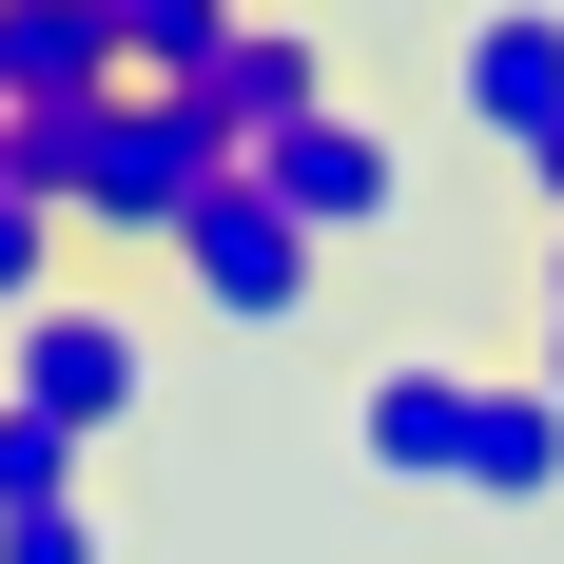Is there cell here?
Returning <instances> with one entry per match:
<instances>
[{
	"instance_id": "cell-1",
	"label": "cell",
	"mask_w": 564,
	"mask_h": 564,
	"mask_svg": "<svg viewBox=\"0 0 564 564\" xmlns=\"http://www.w3.org/2000/svg\"><path fill=\"white\" fill-rule=\"evenodd\" d=\"M0 175L78 234V253H175V215L234 175V137L195 98H156V78H117V98H78V117H0Z\"/></svg>"
},
{
	"instance_id": "cell-2",
	"label": "cell",
	"mask_w": 564,
	"mask_h": 564,
	"mask_svg": "<svg viewBox=\"0 0 564 564\" xmlns=\"http://www.w3.org/2000/svg\"><path fill=\"white\" fill-rule=\"evenodd\" d=\"M175 292H195V312H215V332H312V292H332V253H312V234L273 215V195H253V175H215V195H195V215H175V253H156Z\"/></svg>"
},
{
	"instance_id": "cell-3",
	"label": "cell",
	"mask_w": 564,
	"mask_h": 564,
	"mask_svg": "<svg viewBox=\"0 0 564 564\" xmlns=\"http://www.w3.org/2000/svg\"><path fill=\"white\" fill-rule=\"evenodd\" d=\"M0 390L40 409V429H78V448H117V429L156 409V332H137L117 292H40V312L0 332Z\"/></svg>"
},
{
	"instance_id": "cell-4",
	"label": "cell",
	"mask_w": 564,
	"mask_h": 564,
	"mask_svg": "<svg viewBox=\"0 0 564 564\" xmlns=\"http://www.w3.org/2000/svg\"><path fill=\"white\" fill-rule=\"evenodd\" d=\"M234 175H253L312 253H350V234H390V215H409V137H390V117H350V98H332V117H292L273 156H234Z\"/></svg>"
},
{
	"instance_id": "cell-5",
	"label": "cell",
	"mask_w": 564,
	"mask_h": 564,
	"mask_svg": "<svg viewBox=\"0 0 564 564\" xmlns=\"http://www.w3.org/2000/svg\"><path fill=\"white\" fill-rule=\"evenodd\" d=\"M467 409H487V370H448V350H390V370L350 390V467H370V487H409V507H429V487L467 507Z\"/></svg>"
},
{
	"instance_id": "cell-6",
	"label": "cell",
	"mask_w": 564,
	"mask_h": 564,
	"mask_svg": "<svg viewBox=\"0 0 564 564\" xmlns=\"http://www.w3.org/2000/svg\"><path fill=\"white\" fill-rule=\"evenodd\" d=\"M175 98L215 117L234 156H273L292 117H332V40H312V20H273V0H234V40L195 58V78H175Z\"/></svg>"
},
{
	"instance_id": "cell-7",
	"label": "cell",
	"mask_w": 564,
	"mask_h": 564,
	"mask_svg": "<svg viewBox=\"0 0 564 564\" xmlns=\"http://www.w3.org/2000/svg\"><path fill=\"white\" fill-rule=\"evenodd\" d=\"M448 98H467V137L545 156L564 137V0H487V20L448 40Z\"/></svg>"
},
{
	"instance_id": "cell-8",
	"label": "cell",
	"mask_w": 564,
	"mask_h": 564,
	"mask_svg": "<svg viewBox=\"0 0 564 564\" xmlns=\"http://www.w3.org/2000/svg\"><path fill=\"white\" fill-rule=\"evenodd\" d=\"M117 98V20L98 0H0V117H78Z\"/></svg>"
},
{
	"instance_id": "cell-9",
	"label": "cell",
	"mask_w": 564,
	"mask_h": 564,
	"mask_svg": "<svg viewBox=\"0 0 564 564\" xmlns=\"http://www.w3.org/2000/svg\"><path fill=\"white\" fill-rule=\"evenodd\" d=\"M467 507H564V390L545 370H487V409H467Z\"/></svg>"
},
{
	"instance_id": "cell-10",
	"label": "cell",
	"mask_w": 564,
	"mask_h": 564,
	"mask_svg": "<svg viewBox=\"0 0 564 564\" xmlns=\"http://www.w3.org/2000/svg\"><path fill=\"white\" fill-rule=\"evenodd\" d=\"M98 20H117V78H156V98L234 40V0H98Z\"/></svg>"
},
{
	"instance_id": "cell-11",
	"label": "cell",
	"mask_w": 564,
	"mask_h": 564,
	"mask_svg": "<svg viewBox=\"0 0 564 564\" xmlns=\"http://www.w3.org/2000/svg\"><path fill=\"white\" fill-rule=\"evenodd\" d=\"M78 487H98V448H78V429H40V409L0 390V525H20V507H78Z\"/></svg>"
},
{
	"instance_id": "cell-12",
	"label": "cell",
	"mask_w": 564,
	"mask_h": 564,
	"mask_svg": "<svg viewBox=\"0 0 564 564\" xmlns=\"http://www.w3.org/2000/svg\"><path fill=\"white\" fill-rule=\"evenodd\" d=\"M58 253H78V234H58L40 195H20V175H0V332H20L40 292H78V273H58Z\"/></svg>"
},
{
	"instance_id": "cell-13",
	"label": "cell",
	"mask_w": 564,
	"mask_h": 564,
	"mask_svg": "<svg viewBox=\"0 0 564 564\" xmlns=\"http://www.w3.org/2000/svg\"><path fill=\"white\" fill-rule=\"evenodd\" d=\"M0 564H117V507H98V487H78V507H20Z\"/></svg>"
},
{
	"instance_id": "cell-14",
	"label": "cell",
	"mask_w": 564,
	"mask_h": 564,
	"mask_svg": "<svg viewBox=\"0 0 564 564\" xmlns=\"http://www.w3.org/2000/svg\"><path fill=\"white\" fill-rule=\"evenodd\" d=\"M545 390H564V234H545Z\"/></svg>"
},
{
	"instance_id": "cell-15",
	"label": "cell",
	"mask_w": 564,
	"mask_h": 564,
	"mask_svg": "<svg viewBox=\"0 0 564 564\" xmlns=\"http://www.w3.org/2000/svg\"><path fill=\"white\" fill-rule=\"evenodd\" d=\"M525 195H545V234H564V137H545V156H525Z\"/></svg>"
}]
</instances>
